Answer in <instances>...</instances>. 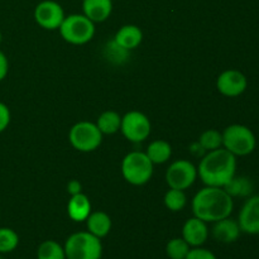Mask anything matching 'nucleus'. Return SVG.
I'll return each mask as SVG.
<instances>
[{"label": "nucleus", "mask_w": 259, "mask_h": 259, "mask_svg": "<svg viewBox=\"0 0 259 259\" xmlns=\"http://www.w3.org/2000/svg\"><path fill=\"white\" fill-rule=\"evenodd\" d=\"M146 154L153 164H163L171 158L172 147L167 141L157 139L148 144Z\"/></svg>", "instance_id": "6ab92c4d"}, {"label": "nucleus", "mask_w": 259, "mask_h": 259, "mask_svg": "<svg viewBox=\"0 0 259 259\" xmlns=\"http://www.w3.org/2000/svg\"><path fill=\"white\" fill-rule=\"evenodd\" d=\"M120 47L126 51H133L138 47L143 40V32L138 25L125 24L118 29L113 38Z\"/></svg>", "instance_id": "dca6fc26"}, {"label": "nucleus", "mask_w": 259, "mask_h": 259, "mask_svg": "<svg viewBox=\"0 0 259 259\" xmlns=\"http://www.w3.org/2000/svg\"><path fill=\"white\" fill-rule=\"evenodd\" d=\"M154 164L147 157L146 152H129L121 161V175L128 184L143 186L151 181Z\"/></svg>", "instance_id": "20e7f679"}, {"label": "nucleus", "mask_w": 259, "mask_h": 259, "mask_svg": "<svg viewBox=\"0 0 259 259\" xmlns=\"http://www.w3.org/2000/svg\"><path fill=\"white\" fill-rule=\"evenodd\" d=\"M2 42H3V33L2 30H0V45H2Z\"/></svg>", "instance_id": "2f4dec72"}, {"label": "nucleus", "mask_w": 259, "mask_h": 259, "mask_svg": "<svg viewBox=\"0 0 259 259\" xmlns=\"http://www.w3.org/2000/svg\"><path fill=\"white\" fill-rule=\"evenodd\" d=\"M63 248L66 259H101L103 257L101 239L88 230L71 234L66 239Z\"/></svg>", "instance_id": "39448f33"}, {"label": "nucleus", "mask_w": 259, "mask_h": 259, "mask_svg": "<svg viewBox=\"0 0 259 259\" xmlns=\"http://www.w3.org/2000/svg\"><path fill=\"white\" fill-rule=\"evenodd\" d=\"M185 259H218L211 250L202 247H195L190 249Z\"/></svg>", "instance_id": "cd10ccee"}, {"label": "nucleus", "mask_w": 259, "mask_h": 259, "mask_svg": "<svg viewBox=\"0 0 259 259\" xmlns=\"http://www.w3.org/2000/svg\"><path fill=\"white\" fill-rule=\"evenodd\" d=\"M191 209L194 217L205 223H215L232 215L234 200L223 187L205 186L194 196Z\"/></svg>", "instance_id": "f03ea898"}, {"label": "nucleus", "mask_w": 259, "mask_h": 259, "mask_svg": "<svg viewBox=\"0 0 259 259\" xmlns=\"http://www.w3.org/2000/svg\"><path fill=\"white\" fill-rule=\"evenodd\" d=\"M85 222L88 232L98 237L99 239L105 238L110 233L111 227H113L110 217L105 211H91Z\"/></svg>", "instance_id": "a211bd4d"}, {"label": "nucleus", "mask_w": 259, "mask_h": 259, "mask_svg": "<svg viewBox=\"0 0 259 259\" xmlns=\"http://www.w3.org/2000/svg\"><path fill=\"white\" fill-rule=\"evenodd\" d=\"M95 124L98 125L99 131L103 133V136L104 134L111 136V134H115L120 131L121 116L114 110H106L99 115Z\"/></svg>", "instance_id": "412c9836"}, {"label": "nucleus", "mask_w": 259, "mask_h": 259, "mask_svg": "<svg viewBox=\"0 0 259 259\" xmlns=\"http://www.w3.org/2000/svg\"><path fill=\"white\" fill-rule=\"evenodd\" d=\"M8 71H9V62L3 51H0V82L7 77Z\"/></svg>", "instance_id": "c756f323"}, {"label": "nucleus", "mask_w": 259, "mask_h": 259, "mask_svg": "<svg viewBox=\"0 0 259 259\" xmlns=\"http://www.w3.org/2000/svg\"><path fill=\"white\" fill-rule=\"evenodd\" d=\"M223 134V148L235 157L249 156L257 147V138L252 129L243 124H232L227 126Z\"/></svg>", "instance_id": "7ed1b4c3"}, {"label": "nucleus", "mask_w": 259, "mask_h": 259, "mask_svg": "<svg viewBox=\"0 0 259 259\" xmlns=\"http://www.w3.org/2000/svg\"><path fill=\"white\" fill-rule=\"evenodd\" d=\"M164 206L172 212H179L185 209L187 204V197L184 190L169 189L164 195Z\"/></svg>", "instance_id": "5701e85b"}, {"label": "nucleus", "mask_w": 259, "mask_h": 259, "mask_svg": "<svg viewBox=\"0 0 259 259\" xmlns=\"http://www.w3.org/2000/svg\"><path fill=\"white\" fill-rule=\"evenodd\" d=\"M37 259H66L65 248L56 240H45L38 247Z\"/></svg>", "instance_id": "4be33fe9"}, {"label": "nucleus", "mask_w": 259, "mask_h": 259, "mask_svg": "<svg viewBox=\"0 0 259 259\" xmlns=\"http://www.w3.org/2000/svg\"><path fill=\"white\" fill-rule=\"evenodd\" d=\"M211 235L217 242L223 243V244H230L239 239L242 230H240L238 220L232 219V218H225V219L218 220L212 223Z\"/></svg>", "instance_id": "4468645a"}, {"label": "nucleus", "mask_w": 259, "mask_h": 259, "mask_svg": "<svg viewBox=\"0 0 259 259\" xmlns=\"http://www.w3.org/2000/svg\"><path fill=\"white\" fill-rule=\"evenodd\" d=\"M10 119H12L10 109L8 108L7 104L0 101V133L7 131V128L10 124Z\"/></svg>", "instance_id": "c85d7f7f"}, {"label": "nucleus", "mask_w": 259, "mask_h": 259, "mask_svg": "<svg viewBox=\"0 0 259 259\" xmlns=\"http://www.w3.org/2000/svg\"><path fill=\"white\" fill-rule=\"evenodd\" d=\"M197 142L201 144L205 152L215 151V149L223 147V134L217 129H207V131L202 132Z\"/></svg>", "instance_id": "b1692460"}, {"label": "nucleus", "mask_w": 259, "mask_h": 259, "mask_svg": "<svg viewBox=\"0 0 259 259\" xmlns=\"http://www.w3.org/2000/svg\"><path fill=\"white\" fill-rule=\"evenodd\" d=\"M82 14L91 22L103 23L113 12V0H82Z\"/></svg>", "instance_id": "2eb2a0df"}, {"label": "nucleus", "mask_w": 259, "mask_h": 259, "mask_svg": "<svg viewBox=\"0 0 259 259\" xmlns=\"http://www.w3.org/2000/svg\"><path fill=\"white\" fill-rule=\"evenodd\" d=\"M67 192L70 194V196L81 194L82 192V185H81V182L77 181V180H71L67 184Z\"/></svg>", "instance_id": "7c9ffc66"}, {"label": "nucleus", "mask_w": 259, "mask_h": 259, "mask_svg": "<svg viewBox=\"0 0 259 259\" xmlns=\"http://www.w3.org/2000/svg\"><path fill=\"white\" fill-rule=\"evenodd\" d=\"M237 175V157L225 148L206 152L197 166V177L205 186L224 187Z\"/></svg>", "instance_id": "f257e3e1"}, {"label": "nucleus", "mask_w": 259, "mask_h": 259, "mask_svg": "<svg viewBox=\"0 0 259 259\" xmlns=\"http://www.w3.org/2000/svg\"><path fill=\"white\" fill-rule=\"evenodd\" d=\"M238 224L242 233L259 235V195H250L240 209Z\"/></svg>", "instance_id": "f8f14e48"}, {"label": "nucleus", "mask_w": 259, "mask_h": 259, "mask_svg": "<svg viewBox=\"0 0 259 259\" xmlns=\"http://www.w3.org/2000/svg\"><path fill=\"white\" fill-rule=\"evenodd\" d=\"M67 214L73 222H85L91 214V202L89 197L82 192L71 196L67 204Z\"/></svg>", "instance_id": "f3484780"}, {"label": "nucleus", "mask_w": 259, "mask_h": 259, "mask_svg": "<svg viewBox=\"0 0 259 259\" xmlns=\"http://www.w3.org/2000/svg\"><path fill=\"white\" fill-rule=\"evenodd\" d=\"M19 245V235L10 228H0V254L10 253Z\"/></svg>", "instance_id": "393cba45"}, {"label": "nucleus", "mask_w": 259, "mask_h": 259, "mask_svg": "<svg viewBox=\"0 0 259 259\" xmlns=\"http://www.w3.org/2000/svg\"><path fill=\"white\" fill-rule=\"evenodd\" d=\"M129 51L124 50L123 47L118 45L114 39H111L110 42L106 45L105 47V55L106 58H109V61L114 63H121L128 58Z\"/></svg>", "instance_id": "bb28decb"}, {"label": "nucleus", "mask_w": 259, "mask_h": 259, "mask_svg": "<svg viewBox=\"0 0 259 259\" xmlns=\"http://www.w3.org/2000/svg\"><path fill=\"white\" fill-rule=\"evenodd\" d=\"M70 144L78 152L89 153L100 147L103 142V133L99 131L98 125L91 121H78L71 126L68 132Z\"/></svg>", "instance_id": "0eeeda50"}, {"label": "nucleus", "mask_w": 259, "mask_h": 259, "mask_svg": "<svg viewBox=\"0 0 259 259\" xmlns=\"http://www.w3.org/2000/svg\"><path fill=\"white\" fill-rule=\"evenodd\" d=\"M197 180V167L187 159L172 162L166 171V182L169 189L187 190Z\"/></svg>", "instance_id": "1a4fd4ad"}, {"label": "nucleus", "mask_w": 259, "mask_h": 259, "mask_svg": "<svg viewBox=\"0 0 259 259\" xmlns=\"http://www.w3.org/2000/svg\"><path fill=\"white\" fill-rule=\"evenodd\" d=\"M0 259H3V257H2V255H0Z\"/></svg>", "instance_id": "473e14b6"}, {"label": "nucleus", "mask_w": 259, "mask_h": 259, "mask_svg": "<svg viewBox=\"0 0 259 259\" xmlns=\"http://www.w3.org/2000/svg\"><path fill=\"white\" fill-rule=\"evenodd\" d=\"M152 124L148 116L141 111H129L121 116L120 132L132 143H141L149 137Z\"/></svg>", "instance_id": "6e6552de"}, {"label": "nucleus", "mask_w": 259, "mask_h": 259, "mask_svg": "<svg viewBox=\"0 0 259 259\" xmlns=\"http://www.w3.org/2000/svg\"><path fill=\"white\" fill-rule=\"evenodd\" d=\"M191 247L184 238H174L166 245V254L169 259H185Z\"/></svg>", "instance_id": "a878e982"}, {"label": "nucleus", "mask_w": 259, "mask_h": 259, "mask_svg": "<svg viewBox=\"0 0 259 259\" xmlns=\"http://www.w3.org/2000/svg\"><path fill=\"white\" fill-rule=\"evenodd\" d=\"M223 189L234 199V197H249L254 186H253V182L250 181V179L235 175Z\"/></svg>", "instance_id": "aec40b11"}, {"label": "nucleus", "mask_w": 259, "mask_h": 259, "mask_svg": "<svg viewBox=\"0 0 259 259\" xmlns=\"http://www.w3.org/2000/svg\"><path fill=\"white\" fill-rule=\"evenodd\" d=\"M34 20L40 28L47 30H56L61 27L65 19V10L53 0H43L35 7Z\"/></svg>", "instance_id": "9d476101"}, {"label": "nucleus", "mask_w": 259, "mask_h": 259, "mask_svg": "<svg viewBox=\"0 0 259 259\" xmlns=\"http://www.w3.org/2000/svg\"><path fill=\"white\" fill-rule=\"evenodd\" d=\"M182 238L191 248L201 247L209 238L207 223L196 217L190 218L182 227Z\"/></svg>", "instance_id": "ddd939ff"}, {"label": "nucleus", "mask_w": 259, "mask_h": 259, "mask_svg": "<svg viewBox=\"0 0 259 259\" xmlns=\"http://www.w3.org/2000/svg\"><path fill=\"white\" fill-rule=\"evenodd\" d=\"M247 88V76L235 68L223 71L217 80L218 91L227 98H238L245 93Z\"/></svg>", "instance_id": "9b49d317"}, {"label": "nucleus", "mask_w": 259, "mask_h": 259, "mask_svg": "<svg viewBox=\"0 0 259 259\" xmlns=\"http://www.w3.org/2000/svg\"><path fill=\"white\" fill-rule=\"evenodd\" d=\"M58 30L63 40L70 45L82 46L95 35V23L83 14H70L65 17Z\"/></svg>", "instance_id": "423d86ee"}]
</instances>
